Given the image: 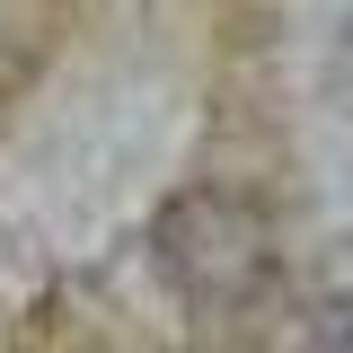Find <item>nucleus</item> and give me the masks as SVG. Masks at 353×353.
Listing matches in <instances>:
<instances>
[{"label":"nucleus","mask_w":353,"mask_h":353,"mask_svg":"<svg viewBox=\"0 0 353 353\" xmlns=\"http://www.w3.org/2000/svg\"><path fill=\"white\" fill-rule=\"evenodd\" d=\"M159 274H168L185 301L230 309L265 274V221L239 212L230 194H185V203H168V221H159Z\"/></svg>","instance_id":"f257e3e1"},{"label":"nucleus","mask_w":353,"mask_h":353,"mask_svg":"<svg viewBox=\"0 0 353 353\" xmlns=\"http://www.w3.org/2000/svg\"><path fill=\"white\" fill-rule=\"evenodd\" d=\"M292 353H353V309H318L309 336H301Z\"/></svg>","instance_id":"f03ea898"}]
</instances>
